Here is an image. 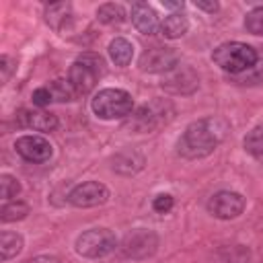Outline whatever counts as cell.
Here are the masks:
<instances>
[{
    "label": "cell",
    "mask_w": 263,
    "mask_h": 263,
    "mask_svg": "<svg viewBox=\"0 0 263 263\" xmlns=\"http://www.w3.org/2000/svg\"><path fill=\"white\" fill-rule=\"evenodd\" d=\"M228 123L220 117H205L189 123L179 140V154L185 158H203L214 152V148L226 138Z\"/></svg>",
    "instance_id": "1"
},
{
    "label": "cell",
    "mask_w": 263,
    "mask_h": 263,
    "mask_svg": "<svg viewBox=\"0 0 263 263\" xmlns=\"http://www.w3.org/2000/svg\"><path fill=\"white\" fill-rule=\"evenodd\" d=\"M212 60L216 66H220L224 72L230 74H242L247 70H251L253 66H257V51L240 41H226L222 45H218L212 53Z\"/></svg>",
    "instance_id": "2"
},
{
    "label": "cell",
    "mask_w": 263,
    "mask_h": 263,
    "mask_svg": "<svg viewBox=\"0 0 263 263\" xmlns=\"http://www.w3.org/2000/svg\"><path fill=\"white\" fill-rule=\"evenodd\" d=\"M103 72H105L103 58L99 53H95V51H84L70 66L68 80H70V84L74 86V90L78 95H88L95 88L99 76H103Z\"/></svg>",
    "instance_id": "3"
},
{
    "label": "cell",
    "mask_w": 263,
    "mask_h": 263,
    "mask_svg": "<svg viewBox=\"0 0 263 263\" xmlns=\"http://www.w3.org/2000/svg\"><path fill=\"white\" fill-rule=\"evenodd\" d=\"M175 115V109L168 101H150L146 105H142L125 123L127 129H132L134 134H146L152 132L156 127H160L162 123H168Z\"/></svg>",
    "instance_id": "4"
},
{
    "label": "cell",
    "mask_w": 263,
    "mask_h": 263,
    "mask_svg": "<svg viewBox=\"0 0 263 263\" xmlns=\"http://www.w3.org/2000/svg\"><path fill=\"white\" fill-rule=\"evenodd\" d=\"M92 111L101 119H121L127 117L134 109V99L127 90L121 88H103L92 99Z\"/></svg>",
    "instance_id": "5"
},
{
    "label": "cell",
    "mask_w": 263,
    "mask_h": 263,
    "mask_svg": "<svg viewBox=\"0 0 263 263\" xmlns=\"http://www.w3.org/2000/svg\"><path fill=\"white\" fill-rule=\"evenodd\" d=\"M115 245L117 238L109 228H90L76 238V253L88 259H99L109 255Z\"/></svg>",
    "instance_id": "6"
},
{
    "label": "cell",
    "mask_w": 263,
    "mask_h": 263,
    "mask_svg": "<svg viewBox=\"0 0 263 263\" xmlns=\"http://www.w3.org/2000/svg\"><path fill=\"white\" fill-rule=\"evenodd\" d=\"M158 249V236L152 230L146 228H136L127 232L121 240V251L129 259H148L156 253Z\"/></svg>",
    "instance_id": "7"
},
{
    "label": "cell",
    "mask_w": 263,
    "mask_h": 263,
    "mask_svg": "<svg viewBox=\"0 0 263 263\" xmlns=\"http://www.w3.org/2000/svg\"><path fill=\"white\" fill-rule=\"evenodd\" d=\"M179 66V53L173 47H150L140 55V70L150 74L171 72Z\"/></svg>",
    "instance_id": "8"
},
{
    "label": "cell",
    "mask_w": 263,
    "mask_h": 263,
    "mask_svg": "<svg viewBox=\"0 0 263 263\" xmlns=\"http://www.w3.org/2000/svg\"><path fill=\"white\" fill-rule=\"evenodd\" d=\"M208 210L212 216L220 220H232L238 218L245 210V197L236 191H218L210 197Z\"/></svg>",
    "instance_id": "9"
},
{
    "label": "cell",
    "mask_w": 263,
    "mask_h": 263,
    "mask_svg": "<svg viewBox=\"0 0 263 263\" xmlns=\"http://www.w3.org/2000/svg\"><path fill=\"white\" fill-rule=\"evenodd\" d=\"M109 199V189L99 183V181H86L76 185L70 195L68 201L76 208H95V205H103Z\"/></svg>",
    "instance_id": "10"
},
{
    "label": "cell",
    "mask_w": 263,
    "mask_h": 263,
    "mask_svg": "<svg viewBox=\"0 0 263 263\" xmlns=\"http://www.w3.org/2000/svg\"><path fill=\"white\" fill-rule=\"evenodd\" d=\"M160 86L173 95H191L199 86V78L191 66H177L164 74Z\"/></svg>",
    "instance_id": "11"
},
{
    "label": "cell",
    "mask_w": 263,
    "mask_h": 263,
    "mask_svg": "<svg viewBox=\"0 0 263 263\" xmlns=\"http://www.w3.org/2000/svg\"><path fill=\"white\" fill-rule=\"evenodd\" d=\"M14 150L29 162H45L53 154L51 144L43 136H21L14 142Z\"/></svg>",
    "instance_id": "12"
},
{
    "label": "cell",
    "mask_w": 263,
    "mask_h": 263,
    "mask_svg": "<svg viewBox=\"0 0 263 263\" xmlns=\"http://www.w3.org/2000/svg\"><path fill=\"white\" fill-rule=\"evenodd\" d=\"M132 23L144 35H154L160 29L158 14L148 2H134L132 4Z\"/></svg>",
    "instance_id": "13"
},
{
    "label": "cell",
    "mask_w": 263,
    "mask_h": 263,
    "mask_svg": "<svg viewBox=\"0 0 263 263\" xmlns=\"http://www.w3.org/2000/svg\"><path fill=\"white\" fill-rule=\"evenodd\" d=\"M16 123L21 127H33L35 132H51L58 127V117L49 111H29L21 109L16 113Z\"/></svg>",
    "instance_id": "14"
},
{
    "label": "cell",
    "mask_w": 263,
    "mask_h": 263,
    "mask_svg": "<svg viewBox=\"0 0 263 263\" xmlns=\"http://www.w3.org/2000/svg\"><path fill=\"white\" fill-rule=\"evenodd\" d=\"M144 162H146L144 156H142L138 150H132V148L119 150V152L111 158V166H113V171L119 173V175H136L138 171L144 168Z\"/></svg>",
    "instance_id": "15"
},
{
    "label": "cell",
    "mask_w": 263,
    "mask_h": 263,
    "mask_svg": "<svg viewBox=\"0 0 263 263\" xmlns=\"http://www.w3.org/2000/svg\"><path fill=\"white\" fill-rule=\"evenodd\" d=\"M187 29H189V21H187V16L181 14V12H173V14L164 16V18L160 21V33H162L164 37H168V39L183 37V35L187 33Z\"/></svg>",
    "instance_id": "16"
},
{
    "label": "cell",
    "mask_w": 263,
    "mask_h": 263,
    "mask_svg": "<svg viewBox=\"0 0 263 263\" xmlns=\"http://www.w3.org/2000/svg\"><path fill=\"white\" fill-rule=\"evenodd\" d=\"M72 16V6L70 2H55V4H49L45 8V21L49 27L53 29H64V25L70 21Z\"/></svg>",
    "instance_id": "17"
},
{
    "label": "cell",
    "mask_w": 263,
    "mask_h": 263,
    "mask_svg": "<svg viewBox=\"0 0 263 263\" xmlns=\"http://www.w3.org/2000/svg\"><path fill=\"white\" fill-rule=\"evenodd\" d=\"M216 259L220 263H249L251 251L245 245H224L216 251Z\"/></svg>",
    "instance_id": "18"
},
{
    "label": "cell",
    "mask_w": 263,
    "mask_h": 263,
    "mask_svg": "<svg viewBox=\"0 0 263 263\" xmlns=\"http://www.w3.org/2000/svg\"><path fill=\"white\" fill-rule=\"evenodd\" d=\"M109 55H111V60L115 62V66H127L129 62H132V55H134V45L127 41V39H123V37H117V39H113L111 43H109Z\"/></svg>",
    "instance_id": "19"
},
{
    "label": "cell",
    "mask_w": 263,
    "mask_h": 263,
    "mask_svg": "<svg viewBox=\"0 0 263 263\" xmlns=\"http://www.w3.org/2000/svg\"><path fill=\"white\" fill-rule=\"evenodd\" d=\"M23 251V236L16 232H8L4 230L0 234V259L8 261L12 257H16Z\"/></svg>",
    "instance_id": "20"
},
{
    "label": "cell",
    "mask_w": 263,
    "mask_h": 263,
    "mask_svg": "<svg viewBox=\"0 0 263 263\" xmlns=\"http://www.w3.org/2000/svg\"><path fill=\"white\" fill-rule=\"evenodd\" d=\"M97 18L105 25H121L125 21V10L121 4H115V2H107L103 6H99L97 10Z\"/></svg>",
    "instance_id": "21"
},
{
    "label": "cell",
    "mask_w": 263,
    "mask_h": 263,
    "mask_svg": "<svg viewBox=\"0 0 263 263\" xmlns=\"http://www.w3.org/2000/svg\"><path fill=\"white\" fill-rule=\"evenodd\" d=\"M47 88H49V92H51V97H53L55 103H68V101H74L76 95H78V92L74 90V86L70 84V80H62V78L49 82Z\"/></svg>",
    "instance_id": "22"
},
{
    "label": "cell",
    "mask_w": 263,
    "mask_h": 263,
    "mask_svg": "<svg viewBox=\"0 0 263 263\" xmlns=\"http://www.w3.org/2000/svg\"><path fill=\"white\" fill-rule=\"evenodd\" d=\"M245 150L255 156L259 162H263V123L253 127L245 138Z\"/></svg>",
    "instance_id": "23"
},
{
    "label": "cell",
    "mask_w": 263,
    "mask_h": 263,
    "mask_svg": "<svg viewBox=\"0 0 263 263\" xmlns=\"http://www.w3.org/2000/svg\"><path fill=\"white\" fill-rule=\"evenodd\" d=\"M27 214H29V205L25 201H8L0 210V220L2 222H16V220L27 218Z\"/></svg>",
    "instance_id": "24"
},
{
    "label": "cell",
    "mask_w": 263,
    "mask_h": 263,
    "mask_svg": "<svg viewBox=\"0 0 263 263\" xmlns=\"http://www.w3.org/2000/svg\"><path fill=\"white\" fill-rule=\"evenodd\" d=\"M245 27L249 33L253 35H263V6L253 8L247 16H245Z\"/></svg>",
    "instance_id": "25"
},
{
    "label": "cell",
    "mask_w": 263,
    "mask_h": 263,
    "mask_svg": "<svg viewBox=\"0 0 263 263\" xmlns=\"http://www.w3.org/2000/svg\"><path fill=\"white\" fill-rule=\"evenodd\" d=\"M21 191V183L12 177V175H0V195L2 199H10V197H16Z\"/></svg>",
    "instance_id": "26"
},
{
    "label": "cell",
    "mask_w": 263,
    "mask_h": 263,
    "mask_svg": "<svg viewBox=\"0 0 263 263\" xmlns=\"http://www.w3.org/2000/svg\"><path fill=\"white\" fill-rule=\"evenodd\" d=\"M173 205H175V199H173V195H168V193H160V195H156L154 201H152V208H154V212H158V214H166Z\"/></svg>",
    "instance_id": "27"
},
{
    "label": "cell",
    "mask_w": 263,
    "mask_h": 263,
    "mask_svg": "<svg viewBox=\"0 0 263 263\" xmlns=\"http://www.w3.org/2000/svg\"><path fill=\"white\" fill-rule=\"evenodd\" d=\"M31 99H33V105H37V107H45V105H49L53 101V97H51V92H49L47 86H41V88L33 90V97Z\"/></svg>",
    "instance_id": "28"
},
{
    "label": "cell",
    "mask_w": 263,
    "mask_h": 263,
    "mask_svg": "<svg viewBox=\"0 0 263 263\" xmlns=\"http://www.w3.org/2000/svg\"><path fill=\"white\" fill-rule=\"evenodd\" d=\"M14 66H16V62H14L12 58H8V55H2V58H0V70H2V82H8V78H10V74L14 72Z\"/></svg>",
    "instance_id": "29"
},
{
    "label": "cell",
    "mask_w": 263,
    "mask_h": 263,
    "mask_svg": "<svg viewBox=\"0 0 263 263\" xmlns=\"http://www.w3.org/2000/svg\"><path fill=\"white\" fill-rule=\"evenodd\" d=\"M25 263H62V261L53 255H39V257H33V259L25 261Z\"/></svg>",
    "instance_id": "30"
},
{
    "label": "cell",
    "mask_w": 263,
    "mask_h": 263,
    "mask_svg": "<svg viewBox=\"0 0 263 263\" xmlns=\"http://www.w3.org/2000/svg\"><path fill=\"white\" fill-rule=\"evenodd\" d=\"M193 4H195V8H201V10H208V12H216V10H218V2H203V0H195Z\"/></svg>",
    "instance_id": "31"
},
{
    "label": "cell",
    "mask_w": 263,
    "mask_h": 263,
    "mask_svg": "<svg viewBox=\"0 0 263 263\" xmlns=\"http://www.w3.org/2000/svg\"><path fill=\"white\" fill-rule=\"evenodd\" d=\"M162 6H166V8H183V2H171V0H162Z\"/></svg>",
    "instance_id": "32"
}]
</instances>
